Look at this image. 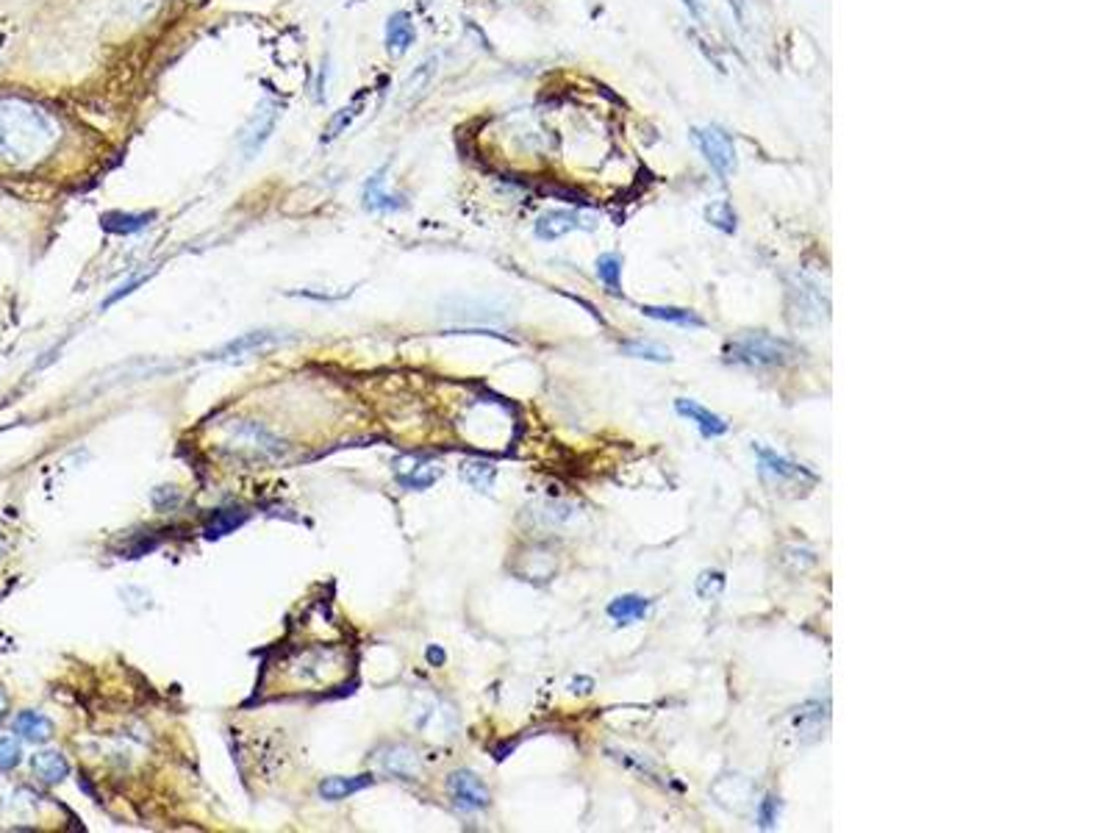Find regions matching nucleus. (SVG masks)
Returning <instances> with one entry per match:
<instances>
[{
  "instance_id": "4468645a",
  "label": "nucleus",
  "mask_w": 1110,
  "mask_h": 833,
  "mask_svg": "<svg viewBox=\"0 0 1110 833\" xmlns=\"http://www.w3.org/2000/svg\"><path fill=\"white\" fill-rule=\"evenodd\" d=\"M650 606H653V600H647L641 594H619L608 603V617L622 628V625L639 622L647 611H650Z\"/></svg>"
},
{
  "instance_id": "72a5a7b5",
  "label": "nucleus",
  "mask_w": 1110,
  "mask_h": 833,
  "mask_svg": "<svg viewBox=\"0 0 1110 833\" xmlns=\"http://www.w3.org/2000/svg\"><path fill=\"white\" fill-rule=\"evenodd\" d=\"M6 711H9V698L0 691V725H4V720H6Z\"/></svg>"
},
{
  "instance_id": "2f4dec72",
  "label": "nucleus",
  "mask_w": 1110,
  "mask_h": 833,
  "mask_svg": "<svg viewBox=\"0 0 1110 833\" xmlns=\"http://www.w3.org/2000/svg\"><path fill=\"white\" fill-rule=\"evenodd\" d=\"M686 6H688V12H691L694 17H697L700 22L705 20V9H703V4H700V0H686Z\"/></svg>"
},
{
  "instance_id": "f257e3e1",
  "label": "nucleus",
  "mask_w": 1110,
  "mask_h": 833,
  "mask_svg": "<svg viewBox=\"0 0 1110 833\" xmlns=\"http://www.w3.org/2000/svg\"><path fill=\"white\" fill-rule=\"evenodd\" d=\"M56 125L28 103H0V156L34 158L56 142Z\"/></svg>"
},
{
  "instance_id": "b1692460",
  "label": "nucleus",
  "mask_w": 1110,
  "mask_h": 833,
  "mask_svg": "<svg viewBox=\"0 0 1110 833\" xmlns=\"http://www.w3.org/2000/svg\"><path fill=\"white\" fill-rule=\"evenodd\" d=\"M597 275H599V281L606 284V289L614 297L622 295V281H619V275H622V259L616 256V253H603V256L597 259Z\"/></svg>"
},
{
  "instance_id": "bb28decb",
  "label": "nucleus",
  "mask_w": 1110,
  "mask_h": 833,
  "mask_svg": "<svg viewBox=\"0 0 1110 833\" xmlns=\"http://www.w3.org/2000/svg\"><path fill=\"white\" fill-rule=\"evenodd\" d=\"M705 217L716 228H720V230H725V234H733V230H736V212H733L730 203H716V206H711L708 212H705Z\"/></svg>"
},
{
  "instance_id": "f8f14e48",
  "label": "nucleus",
  "mask_w": 1110,
  "mask_h": 833,
  "mask_svg": "<svg viewBox=\"0 0 1110 833\" xmlns=\"http://www.w3.org/2000/svg\"><path fill=\"white\" fill-rule=\"evenodd\" d=\"M14 733L20 739H26V742L42 745L53 736V723L39 711H20L14 716Z\"/></svg>"
},
{
  "instance_id": "f03ea898",
  "label": "nucleus",
  "mask_w": 1110,
  "mask_h": 833,
  "mask_svg": "<svg viewBox=\"0 0 1110 833\" xmlns=\"http://www.w3.org/2000/svg\"><path fill=\"white\" fill-rule=\"evenodd\" d=\"M752 453L758 456V475L769 486L772 492H789V495H805L819 483V475L808 467L797 465V461L785 458L763 445H752Z\"/></svg>"
},
{
  "instance_id": "9b49d317",
  "label": "nucleus",
  "mask_w": 1110,
  "mask_h": 833,
  "mask_svg": "<svg viewBox=\"0 0 1110 833\" xmlns=\"http://www.w3.org/2000/svg\"><path fill=\"white\" fill-rule=\"evenodd\" d=\"M383 175H386V167H381L373 178L364 183V206L369 208V212H398V208L406 206L400 195H391V192L383 190V183H386Z\"/></svg>"
},
{
  "instance_id": "7ed1b4c3",
  "label": "nucleus",
  "mask_w": 1110,
  "mask_h": 833,
  "mask_svg": "<svg viewBox=\"0 0 1110 833\" xmlns=\"http://www.w3.org/2000/svg\"><path fill=\"white\" fill-rule=\"evenodd\" d=\"M725 356L733 364H744V367H783L789 364L797 356V347L785 339L769 336V334H744L742 339H736L725 347Z\"/></svg>"
},
{
  "instance_id": "f3484780",
  "label": "nucleus",
  "mask_w": 1110,
  "mask_h": 833,
  "mask_svg": "<svg viewBox=\"0 0 1110 833\" xmlns=\"http://www.w3.org/2000/svg\"><path fill=\"white\" fill-rule=\"evenodd\" d=\"M366 786H373V775H353V778L334 775V778H326L319 783V797L336 803V800H344V797L366 789Z\"/></svg>"
},
{
  "instance_id": "a878e982",
  "label": "nucleus",
  "mask_w": 1110,
  "mask_h": 833,
  "mask_svg": "<svg viewBox=\"0 0 1110 833\" xmlns=\"http://www.w3.org/2000/svg\"><path fill=\"white\" fill-rule=\"evenodd\" d=\"M722 592H725V572H720V570H705L697 578V594L703 600H713V597H720Z\"/></svg>"
},
{
  "instance_id": "c85d7f7f",
  "label": "nucleus",
  "mask_w": 1110,
  "mask_h": 833,
  "mask_svg": "<svg viewBox=\"0 0 1110 833\" xmlns=\"http://www.w3.org/2000/svg\"><path fill=\"white\" fill-rule=\"evenodd\" d=\"M777 814H780V800L775 797V795H767L760 803H758V825L763 828V830H772L775 825H777Z\"/></svg>"
},
{
  "instance_id": "9d476101",
  "label": "nucleus",
  "mask_w": 1110,
  "mask_h": 833,
  "mask_svg": "<svg viewBox=\"0 0 1110 833\" xmlns=\"http://www.w3.org/2000/svg\"><path fill=\"white\" fill-rule=\"evenodd\" d=\"M278 114H281V109H278L272 101H264V103H261L259 114L250 120V125H247V131H245V139H242V148H245V153H247V156H256V153L261 150V145L267 142L269 133L275 131Z\"/></svg>"
},
{
  "instance_id": "423d86ee",
  "label": "nucleus",
  "mask_w": 1110,
  "mask_h": 833,
  "mask_svg": "<svg viewBox=\"0 0 1110 833\" xmlns=\"http://www.w3.org/2000/svg\"><path fill=\"white\" fill-rule=\"evenodd\" d=\"M447 795L461 812H483L492 803V792L472 770H455L447 778Z\"/></svg>"
},
{
  "instance_id": "39448f33",
  "label": "nucleus",
  "mask_w": 1110,
  "mask_h": 833,
  "mask_svg": "<svg viewBox=\"0 0 1110 833\" xmlns=\"http://www.w3.org/2000/svg\"><path fill=\"white\" fill-rule=\"evenodd\" d=\"M694 139H697V145H700L705 161L711 165V170L720 175L722 181H728L736 173V148H733V139L720 125L697 128V131H694Z\"/></svg>"
},
{
  "instance_id": "20e7f679",
  "label": "nucleus",
  "mask_w": 1110,
  "mask_h": 833,
  "mask_svg": "<svg viewBox=\"0 0 1110 833\" xmlns=\"http://www.w3.org/2000/svg\"><path fill=\"white\" fill-rule=\"evenodd\" d=\"M222 450L234 453L239 458H253V461H275L286 453L281 439L272 431H267L264 425L250 423V420L230 425V436L222 442Z\"/></svg>"
},
{
  "instance_id": "dca6fc26",
  "label": "nucleus",
  "mask_w": 1110,
  "mask_h": 833,
  "mask_svg": "<svg viewBox=\"0 0 1110 833\" xmlns=\"http://www.w3.org/2000/svg\"><path fill=\"white\" fill-rule=\"evenodd\" d=\"M31 770L42 783H61L69 775V761L59 750H42L31 758Z\"/></svg>"
},
{
  "instance_id": "4be33fe9",
  "label": "nucleus",
  "mask_w": 1110,
  "mask_h": 833,
  "mask_svg": "<svg viewBox=\"0 0 1110 833\" xmlns=\"http://www.w3.org/2000/svg\"><path fill=\"white\" fill-rule=\"evenodd\" d=\"M245 520H247V512H242V508H220V512H214L212 520L205 522V537L220 539L230 534V530H237Z\"/></svg>"
},
{
  "instance_id": "5701e85b",
  "label": "nucleus",
  "mask_w": 1110,
  "mask_h": 833,
  "mask_svg": "<svg viewBox=\"0 0 1110 833\" xmlns=\"http://www.w3.org/2000/svg\"><path fill=\"white\" fill-rule=\"evenodd\" d=\"M622 353L624 356H633V359H644V361H658V364H666V361H672L675 356H672V351H669V347H664V344H658V342H644V339H631V342H624L622 344Z\"/></svg>"
},
{
  "instance_id": "412c9836",
  "label": "nucleus",
  "mask_w": 1110,
  "mask_h": 833,
  "mask_svg": "<svg viewBox=\"0 0 1110 833\" xmlns=\"http://www.w3.org/2000/svg\"><path fill=\"white\" fill-rule=\"evenodd\" d=\"M461 478H464L472 489L489 492L495 486V481H497V467L489 465V461L472 458V461H464V465H461Z\"/></svg>"
},
{
  "instance_id": "1a4fd4ad",
  "label": "nucleus",
  "mask_w": 1110,
  "mask_h": 833,
  "mask_svg": "<svg viewBox=\"0 0 1110 833\" xmlns=\"http://www.w3.org/2000/svg\"><path fill=\"white\" fill-rule=\"evenodd\" d=\"M675 411L680 414V416H686L688 423H694L700 428V433L705 436V439H716V436H725L728 431H730V425L722 420L720 414H713L711 408H705V406H700L697 400H688V398H678L675 400Z\"/></svg>"
},
{
  "instance_id": "0eeeda50",
  "label": "nucleus",
  "mask_w": 1110,
  "mask_h": 833,
  "mask_svg": "<svg viewBox=\"0 0 1110 833\" xmlns=\"http://www.w3.org/2000/svg\"><path fill=\"white\" fill-rule=\"evenodd\" d=\"M395 475L406 489H428V486L438 481L442 470L422 456H400L395 458Z\"/></svg>"
},
{
  "instance_id": "393cba45",
  "label": "nucleus",
  "mask_w": 1110,
  "mask_h": 833,
  "mask_svg": "<svg viewBox=\"0 0 1110 833\" xmlns=\"http://www.w3.org/2000/svg\"><path fill=\"white\" fill-rule=\"evenodd\" d=\"M433 69H436V59H428V61H425V64H422L420 69H416V73H414V76H411V78H408V81L403 84V95H400V103H411V98H414V101H416V98H420V92H422L420 86L430 81V76H433Z\"/></svg>"
},
{
  "instance_id": "a211bd4d",
  "label": "nucleus",
  "mask_w": 1110,
  "mask_h": 833,
  "mask_svg": "<svg viewBox=\"0 0 1110 833\" xmlns=\"http://www.w3.org/2000/svg\"><path fill=\"white\" fill-rule=\"evenodd\" d=\"M156 220V212H145V214H125V212H109L101 217V225L109 234H136V230L148 228Z\"/></svg>"
},
{
  "instance_id": "7c9ffc66",
  "label": "nucleus",
  "mask_w": 1110,
  "mask_h": 833,
  "mask_svg": "<svg viewBox=\"0 0 1110 833\" xmlns=\"http://www.w3.org/2000/svg\"><path fill=\"white\" fill-rule=\"evenodd\" d=\"M145 278H148V275H139V278H133V281L123 284V287H120L117 292H114V295H109V297H106V303H103V309L114 306V303H117V300H120L123 295H131V292H133V289H136L139 284H142V281H145Z\"/></svg>"
},
{
  "instance_id": "6ab92c4d",
  "label": "nucleus",
  "mask_w": 1110,
  "mask_h": 833,
  "mask_svg": "<svg viewBox=\"0 0 1110 833\" xmlns=\"http://www.w3.org/2000/svg\"><path fill=\"white\" fill-rule=\"evenodd\" d=\"M644 317H653L661 322H675L680 328H705V319L700 314H694L691 309H678V306H641L639 309Z\"/></svg>"
},
{
  "instance_id": "cd10ccee",
  "label": "nucleus",
  "mask_w": 1110,
  "mask_h": 833,
  "mask_svg": "<svg viewBox=\"0 0 1110 833\" xmlns=\"http://www.w3.org/2000/svg\"><path fill=\"white\" fill-rule=\"evenodd\" d=\"M20 761H22V748H20L17 739H12V736L0 739V772L14 770Z\"/></svg>"
},
{
  "instance_id": "6e6552de",
  "label": "nucleus",
  "mask_w": 1110,
  "mask_h": 833,
  "mask_svg": "<svg viewBox=\"0 0 1110 833\" xmlns=\"http://www.w3.org/2000/svg\"><path fill=\"white\" fill-rule=\"evenodd\" d=\"M378 761H381L383 772L395 775V778H403V780H416V778L422 775L420 756H416L406 745H389V748H383L381 756H378Z\"/></svg>"
},
{
  "instance_id": "c756f323",
  "label": "nucleus",
  "mask_w": 1110,
  "mask_h": 833,
  "mask_svg": "<svg viewBox=\"0 0 1110 833\" xmlns=\"http://www.w3.org/2000/svg\"><path fill=\"white\" fill-rule=\"evenodd\" d=\"M353 117H356V109L353 106H344V109H339L334 117H331V123H328V128H326V133H322V142H334V139L353 123Z\"/></svg>"
},
{
  "instance_id": "2eb2a0df",
  "label": "nucleus",
  "mask_w": 1110,
  "mask_h": 833,
  "mask_svg": "<svg viewBox=\"0 0 1110 833\" xmlns=\"http://www.w3.org/2000/svg\"><path fill=\"white\" fill-rule=\"evenodd\" d=\"M416 39L414 22L406 12H395L386 20V48L389 53H406Z\"/></svg>"
},
{
  "instance_id": "aec40b11",
  "label": "nucleus",
  "mask_w": 1110,
  "mask_h": 833,
  "mask_svg": "<svg viewBox=\"0 0 1110 833\" xmlns=\"http://www.w3.org/2000/svg\"><path fill=\"white\" fill-rule=\"evenodd\" d=\"M278 339V334H272V331H253V334H242L239 339H234V342H228L222 351H220V359H225V356H242V353H250V351H264V347H269V344H275Z\"/></svg>"
},
{
  "instance_id": "473e14b6",
  "label": "nucleus",
  "mask_w": 1110,
  "mask_h": 833,
  "mask_svg": "<svg viewBox=\"0 0 1110 833\" xmlns=\"http://www.w3.org/2000/svg\"><path fill=\"white\" fill-rule=\"evenodd\" d=\"M428 661L430 664H445V651H438V647H428Z\"/></svg>"
},
{
  "instance_id": "ddd939ff",
  "label": "nucleus",
  "mask_w": 1110,
  "mask_h": 833,
  "mask_svg": "<svg viewBox=\"0 0 1110 833\" xmlns=\"http://www.w3.org/2000/svg\"><path fill=\"white\" fill-rule=\"evenodd\" d=\"M577 228H583L581 214H575V212H547L536 222V237L544 239V242H552V239L567 237L569 230H577Z\"/></svg>"
}]
</instances>
